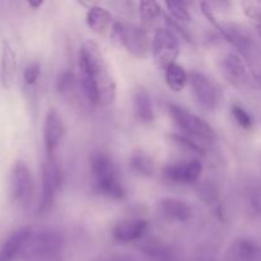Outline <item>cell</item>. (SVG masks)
<instances>
[{"instance_id": "7c38bea8", "label": "cell", "mask_w": 261, "mask_h": 261, "mask_svg": "<svg viewBox=\"0 0 261 261\" xmlns=\"http://www.w3.org/2000/svg\"><path fill=\"white\" fill-rule=\"evenodd\" d=\"M65 124L63 116L56 109H50L43 120V145H45L46 155H55L56 148L65 137Z\"/></svg>"}, {"instance_id": "4fadbf2b", "label": "cell", "mask_w": 261, "mask_h": 261, "mask_svg": "<svg viewBox=\"0 0 261 261\" xmlns=\"http://www.w3.org/2000/svg\"><path fill=\"white\" fill-rule=\"evenodd\" d=\"M203 173V163L199 160H189L167 165L163 168V176L171 182L195 184Z\"/></svg>"}, {"instance_id": "ac0fdd59", "label": "cell", "mask_w": 261, "mask_h": 261, "mask_svg": "<svg viewBox=\"0 0 261 261\" xmlns=\"http://www.w3.org/2000/svg\"><path fill=\"white\" fill-rule=\"evenodd\" d=\"M17 75V55L8 42L3 43L0 55V86L4 89L12 88Z\"/></svg>"}, {"instance_id": "5bb4252c", "label": "cell", "mask_w": 261, "mask_h": 261, "mask_svg": "<svg viewBox=\"0 0 261 261\" xmlns=\"http://www.w3.org/2000/svg\"><path fill=\"white\" fill-rule=\"evenodd\" d=\"M157 212L170 222L185 223L193 217V209L186 201L176 198H162L157 203Z\"/></svg>"}, {"instance_id": "9a60e30c", "label": "cell", "mask_w": 261, "mask_h": 261, "mask_svg": "<svg viewBox=\"0 0 261 261\" xmlns=\"http://www.w3.org/2000/svg\"><path fill=\"white\" fill-rule=\"evenodd\" d=\"M149 229V222L145 219H125L115 224L112 228V237L116 241L134 242L143 239Z\"/></svg>"}, {"instance_id": "52a82bcc", "label": "cell", "mask_w": 261, "mask_h": 261, "mask_svg": "<svg viewBox=\"0 0 261 261\" xmlns=\"http://www.w3.org/2000/svg\"><path fill=\"white\" fill-rule=\"evenodd\" d=\"M168 110H170L171 117L176 122V125L186 134L199 140H204V142L216 140V130L198 115L193 114L185 107L175 103H171L168 106Z\"/></svg>"}, {"instance_id": "7402d4cb", "label": "cell", "mask_w": 261, "mask_h": 261, "mask_svg": "<svg viewBox=\"0 0 261 261\" xmlns=\"http://www.w3.org/2000/svg\"><path fill=\"white\" fill-rule=\"evenodd\" d=\"M165 81L170 89L175 92H181L188 84L189 75L182 66H180L178 64H173L165 70Z\"/></svg>"}, {"instance_id": "ffe728a7", "label": "cell", "mask_w": 261, "mask_h": 261, "mask_svg": "<svg viewBox=\"0 0 261 261\" xmlns=\"http://www.w3.org/2000/svg\"><path fill=\"white\" fill-rule=\"evenodd\" d=\"M133 109H134L135 116L142 124H153L155 119L153 101L147 89L143 88V87H138L134 91V94H133Z\"/></svg>"}, {"instance_id": "30bf717a", "label": "cell", "mask_w": 261, "mask_h": 261, "mask_svg": "<svg viewBox=\"0 0 261 261\" xmlns=\"http://www.w3.org/2000/svg\"><path fill=\"white\" fill-rule=\"evenodd\" d=\"M189 83L196 101L203 109L213 111L218 107L221 103V91L211 78L200 71L194 70L189 74Z\"/></svg>"}, {"instance_id": "603a6c76", "label": "cell", "mask_w": 261, "mask_h": 261, "mask_svg": "<svg viewBox=\"0 0 261 261\" xmlns=\"http://www.w3.org/2000/svg\"><path fill=\"white\" fill-rule=\"evenodd\" d=\"M139 13L140 18H142L143 27L147 31L149 30V28L154 27V24L158 22V19L163 15L161 5L158 4L157 2H153V0H147V2L140 3Z\"/></svg>"}, {"instance_id": "ba28073f", "label": "cell", "mask_w": 261, "mask_h": 261, "mask_svg": "<svg viewBox=\"0 0 261 261\" xmlns=\"http://www.w3.org/2000/svg\"><path fill=\"white\" fill-rule=\"evenodd\" d=\"M152 55L158 68L166 69L176 64L180 55V42L172 28H158L152 38Z\"/></svg>"}, {"instance_id": "d6986e66", "label": "cell", "mask_w": 261, "mask_h": 261, "mask_svg": "<svg viewBox=\"0 0 261 261\" xmlns=\"http://www.w3.org/2000/svg\"><path fill=\"white\" fill-rule=\"evenodd\" d=\"M140 251L148 261H182L180 252L175 247L158 240H150L143 244Z\"/></svg>"}, {"instance_id": "8992f818", "label": "cell", "mask_w": 261, "mask_h": 261, "mask_svg": "<svg viewBox=\"0 0 261 261\" xmlns=\"http://www.w3.org/2000/svg\"><path fill=\"white\" fill-rule=\"evenodd\" d=\"M61 170L55 155H45L41 170V195L37 214H43L51 209L61 186Z\"/></svg>"}, {"instance_id": "8fae6325", "label": "cell", "mask_w": 261, "mask_h": 261, "mask_svg": "<svg viewBox=\"0 0 261 261\" xmlns=\"http://www.w3.org/2000/svg\"><path fill=\"white\" fill-rule=\"evenodd\" d=\"M221 69L229 83L237 89L246 91L251 86V71L237 53H228L221 60Z\"/></svg>"}, {"instance_id": "d4e9b609", "label": "cell", "mask_w": 261, "mask_h": 261, "mask_svg": "<svg viewBox=\"0 0 261 261\" xmlns=\"http://www.w3.org/2000/svg\"><path fill=\"white\" fill-rule=\"evenodd\" d=\"M165 5L175 22L180 23L181 25L190 24L191 14L185 2H166Z\"/></svg>"}, {"instance_id": "836d02e7", "label": "cell", "mask_w": 261, "mask_h": 261, "mask_svg": "<svg viewBox=\"0 0 261 261\" xmlns=\"http://www.w3.org/2000/svg\"><path fill=\"white\" fill-rule=\"evenodd\" d=\"M257 28H259V32L261 33V24H260V25H257Z\"/></svg>"}, {"instance_id": "277c9868", "label": "cell", "mask_w": 261, "mask_h": 261, "mask_svg": "<svg viewBox=\"0 0 261 261\" xmlns=\"http://www.w3.org/2000/svg\"><path fill=\"white\" fill-rule=\"evenodd\" d=\"M111 37L137 59H147L152 53V38L144 27L116 22L111 28Z\"/></svg>"}, {"instance_id": "f1b7e54d", "label": "cell", "mask_w": 261, "mask_h": 261, "mask_svg": "<svg viewBox=\"0 0 261 261\" xmlns=\"http://www.w3.org/2000/svg\"><path fill=\"white\" fill-rule=\"evenodd\" d=\"M74 84H75V81H74L73 74L65 71L58 79V91L61 94H70V92H73L74 89Z\"/></svg>"}, {"instance_id": "83f0119b", "label": "cell", "mask_w": 261, "mask_h": 261, "mask_svg": "<svg viewBox=\"0 0 261 261\" xmlns=\"http://www.w3.org/2000/svg\"><path fill=\"white\" fill-rule=\"evenodd\" d=\"M41 75V64L40 63H31L23 71V79H24L27 86H33L38 81Z\"/></svg>"}, {"instance_id": "9c48e42d", "label": "cell", "mask_w": 261, "mask_h": 261, "mask_svg": "<svg viewBox=\"0 0 261 261\" xmlns=\"http://www.w3.org/2000/svg\"><path fill=\"white\" fill-rule=\"evenodd\" d=\"M10 198L20 206L28 205L33 194V177L31 168L24 161H17L13 165L9 177Z\"/></svg>"}, {"instance_id": "1f68e13d", "label": "cell", "mask_w": 261, "mask_h": 261, "mask_svg": "<svg viewBox=\"0 0 261 261\" xmlns=\"http://www.w3.org/2000/svg\"><path fill=\"white\" fill-rule=\"evenodd\" d=\"M107 261H133V260L129 259V257H125V256H114Z\"/></svg>"}, {"instance_id": "e0dca14e", "label": "cell", "mask_w": 261, "mask_h": 261, "mask_svg": "<svg viewBox=\"0 0 261 261\" xmlns=\"http://www.w3.org/2000/svg\"><path fill=\"white\" fill-rule=\"evenodd\" d=\"M32 232L33 229L30 227H22L10 233L0 247V261H13L18 256H22Z\"/></svg>"}, {"instance_id": "cb8c5ba5", "label": "cell", "mask_w": 261, "mask_h": 261, "mask_svg": "<svg viewBox=\"0 0 261 261\" xmlns=\"http://www.w3.org/2000/svg\"><path fill=\"white\" fill-rule=\"evenodd\" d=\"M130 167L143 176H152L154 172L153 160L144 152H135L130 157Z\"/></svg>"}, {"instance_id": "484cf974", "label": "cell", "mask_w": 261, "mask_h": 261, "mask_svg": "<svg viewBox=\"0 0 261 261\" xmlns=\"http://www.w3.org/2000/svg\"><path fill=\"white\" fill-rule=\"evenodd\" d=\"M231 112L233 119L236 120V122L242 127V129H250V127L252 126V124H254L251 115H250L244 107L239 106V105H233V106L231 107Z\"/></svg>"}, {"instance_id": "2e32d148", "label": "cell", "mask_w": 261, "mask_h": 261, "mask_svg": "<svg viewBox=\"0 0 261 261\" xmlns=\"http://www.w3.org/2000/svg\"><path fill=\"white\" fill-rule=\"evenodd\" d=\"M260 245L247 237H240L232 242L224 256V261H260Z\"/></svg>"}, {"instance_id": "4316f807", "label": "cell", "mask_w": 261, "mask_h": 261, "mask_svg": "<svg viewBox=\"0 0 261 261\" xmlns=\"http://www.w3.org/2000/svg\"><path fill=\"white\" fill-rule=\"evenodd\" d=\"M198 194L201 198V200H204L208 204L216 203L217 198H218V191H217L216 186L211 182L200 184L198 189Z\"/></svg>"}, {"instance_id": "3957f363", "label": "cell", "mask_w": 261, "mask_h": 261, "mask_svg": "<svg viewBox=\"0 0 261 261\" xmlns=\"http://www.w3.org/2000/svg\"><path fill=\"white\" fill-rule=\"evenodd\" d=\"M219 32L239 51L251 71L252 78L261 87V45L249 30L240 24H219Z\"/></svg>"}, {"instance_id": "5b68a950", "label": "cell", "mask_w": 261, "mask_h": 261, "mask_svg": "<svg viewBox=\"0 0 261 261\" xmlns=\"http://www.w3.org/2000/svg\"><path fill=\"white\" fill-rule=\"evenodd\" d=\"M64 246L63 234L55 229H41L32 232L22 256L30 261H42L54 257Z\"/></svg>"}, {"instance_id": "d6a6232c", "label": "cell", "mask_w": 261, "mask_h": 261, "mask_svg": "<svg viewBox=\"0 0 261 261\" xmlns=\"http://www.w3.org/2000/svg\"><path fill=\"white\" fill-rule=\"evenodd\" d=\"M43 2H28V5H30L31 8H33V9H37V8H40Z\"/></svg>"}, {"instance_id": "f546056e", "label": "cell", "mask_w": 261, "mask_h": 261, "mask_svg": "<svg viewBox=\"0 0 261 261\" xmlns=\"http://www.w3.org/2000/svg\"><path fill=\"white\" fill-rule=\"evenodd\" d=\"M171 139L175 140L178 145L181 147H185L186 149L190 150L193 153H199V154H204V148L200 147L198 143L193 142L191 138L182 137V135H171Z\"/></svg>"}, {"instance_id": "7a4b0ae2", "label": "cell", "mask_w": 261, "mask_h": 261, "mask_svg": "<svg viewBox=\"0 0 261 261\" xmlns=\"http://www.w3.org/2000/svg\"><path fill=\"white\" fill-rule=\"evenodd\" d=\"M89 170L96 190L101 195L114 200H122L126 196L124 185L120 181L116 163L106 152L92 153L89 157Z\"/></svg>"}, {"instance_id": "6da1fadb", "label": "cell", "mask_w": 261, "mask_h": 261, "mask_svg": "<svg viewBox=\"0 0 261 261\" xmlns=\"http://www.w3.org/2000/svg\"><path fill=\"white\" fill-rule=\"evenodd\" d=\"M79 74L84 96L91 103L110 106L116 99V79L101 48L87 40L79 50Z\"/></svg>"}, {"instance_id": "44dd1931", "label": "cell", "mask_w": 261, "mask_h": 261, "mask_svg": "<svg viewBox=\"0 0 261 261\" xmlns=\"http://www.w3.org/2000/svg\"><path fill=\"white\" fill-rule=\"evenodd\" d=\"M86 20L88 27L96 33H106L114 25L111 13L99 5H93L87 10Z\"/></svg>"}, {"instance_id": "4dcf8cb0", "label": "cell", "mask_w": 261, "mask_h": 261, "mask_svg": "<svg viewBox=\"0 0 261 261\" xmlns=\"http://www.w3.org/2000/svg\"><path fill=\"white\" fill-rule=\"evenodd\" d=\"M200 7H201V12H203V14L205 15V17L209 19V22H211L212 24H213L214 27H216L217 30H218V28H219V23L217 22L216 17H214V13H213V10H212L211 5H209L208 3H201Z\"/></svg>"}]
</instances>
